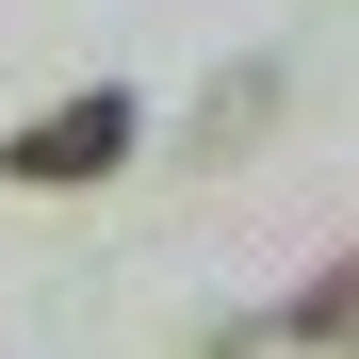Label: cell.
Wrapping results in <instances>:
<instances>
[{"mask_svg":"<svg viewBox=\"0 0 359 359\" xmlns=\"http://www.w3.org/2000/svg\"><path fill=\"white\" fill-rule=\"evenodd\" d=\"M131 131H147V114H131V82H82L66 114H33V131L0 147V180H33V196H82V180H114V163H131Z\"/></svg>","mask_w":359,"mask_h":359,"instance_id":"obj_1","label":"cell"},{"mask_svg":"<svg viewBox=\"0 0 359 359\" xmlns=\"http://www.w3.org/2000/svg\"><path fill=\"white\" fill-rule=\"evenodd\" d=\"M278 343H311V359H359V262L294 294V311H278Z\"/></svg>","mask_w":359,"mask_h":359,"instance_id":"obj_2","label":"cell"}]
</instances>
